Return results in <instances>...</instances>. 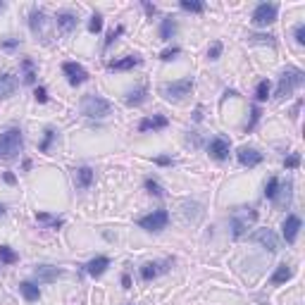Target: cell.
I'll return each mask as SVG.
<instances>
[{
	"label": "cell",
	"instance_id": "38",
	"mask_svg": "<svg viewBox=\"0 0 305 305\" xmlns=\"http://www.w3.org/2000/svg\"><path fill=\"white\" fill-rule=\"evenodd\" d=\"M219 55H222V43H219V41H215V43H212V48L208 50V57H210V60H217Z\"/></svg>",
	"mask_w": 305,
	"mask_h": 305
},
{
	"label": "cell",
	"instance_id": "35",
	"mask_svg": "<svg viewBox=\"0 0 305 305\" xmlns=\"http://www.w3.org/2000/svg\"><path fill=\"white\" fill-rule=\"evenodd\" d=\"M53 139H55V131L53 129H46V139H43V143H41V153H48V150H50Z\"/></svg>",
	"mask_w": 305,
	"mask_h": 305
},
{
	"label": "cell",
	"instance_id": "26",
	"mask_svg": "<svg viewBox=\"0 0 305 305\" xmlns=\"http://www.w3.org/2000/svg\"><path fill=\"white\" fill-rule=\"evenodd\" d=\"M29 19H31V31H33V33H39L41 29H43V19H46V15H43L41 10H31Z\"/></svg>",
	"mask_w": 305,
	"mask_h": 305
},
{
	"label": "cell",
	"instance_id": "27",
	"mask_svg": "<svg viewBox=\"0 0 305 305\" xmlns=\"http://www.w3.org/2000/svg\"><path fill=\"white\" fill-rule=\"evenodd\" d=\"M179 5H181V10H186V12H198V15L205 10V5L200 0H181Z\"/></svg>",
	"mask_w": 305,
	"mask_h": 305
},
{
	"label": "cell",
	"instance_id": "10",
	"mask_svg": "<svg viewBox=\"0 0 305 305\" xmlns=\"http://www.w3.org/2000/svg\"><path fill=\"white\" fill-rule=\"evenodd\" d=\"M284 239L286 243H293L298 239V231H300V217L298 215H289V217L284 219Z\"/></svg>",
	"mask_w": 305,
	"mask_h": 305
},
{
	"label": "cell",
	"instance_id": "21",
	"mask_svg": "<svg viewBox=\"0 0 305 305\" xmlns=\"http://www.w3.org/2000/svg\"><path fill=\"white\" fill-rule=\"evenodd\" d=\"M55 19H57V26H60L64 33H70L72 29L77 26V15H72V12H60Z\"/></svg>",
	"mask_w": 305,
	"mask_h": 305
},
{
	"label": "cell",
	"instance_id": "19",
	"mask_svg": "<svg viewBox=\"0 0 305 305\" xmlns=\"http://www.w3.org/2000/svg\"><path fill=\"white\" fill-rule=\"evenodd\" d=\"M291 277H293V269H291L286 262H282V265L274 269V274H272V279H269V284H274V286H279V284H284V282H289Z\"/></svg>",
	"mask_w": 305,
	"mask_h": 305
},
{
	"label": "cell",
	"instance_id": "47",
	"mask_svg": "<svg viewBox=\"0 0 305 305\" xmlns=\"http://www.w3.org/2000/svg\"><path fill=\"white\" fill-rule=\"evenodd\" d=\"M3 215H5V208H3V205H0V217H3Z\"/></svg>",
	"mask_w": 305,
	"mask_h": 305
},
{
	"label": "cell",
	"instance_id": "32",
	"mask_svg": "<svg viewBox=\"0 0 305 305\" xmlns=\"http://www.w3.org/2000/svg\"><path fill=\"white\" fill-rule=\"evenodd\" d=\"M100 29H103V17L100 15H93V17H91V22H88V31L98 33Z\"/></svg>",
	"mask_w": 305,
	"mask_h": 305
},
{
	"label": "cell",
	"instance_id": "36",
	"mask_svg": "<svg viewBox=\"0 0 305 305\" xmlns=\"http://www.w3.org/2000/svg\"><path fill=\"white\" fill-rule=\"evenodd\" d=\"M298 164H300V155H298V153H293V155H289L284 160V167H286V170H296Z\"/></svg>",
	"mask_w": 305,
	"mask_h": 305
},
{
	"label": "cell",
	"instance_id": "15",
	"mask_svg": "<svg viewBox=\"0 0 305 305\" xmlns=\"http://www.w3.org/2000/svg\"><path fill=\"white\" fill-rule=\"evenodd\" d=\"M167 265H170V262H146V265L141 267V277L146 282H150V279H155L157 274L167 272Z\"/></svg>",
	"mask_w": 305,
	"mask_h": 305
},
{
	"label": "cell",
	"instance_id": "13",
	"mask_svg": "<svg viewBox=\"0 0 305 305\" xmlns=\"http://www.w3.org/2000/svg\"><path fill=\"white\" fill-rule=\"evenodd\" d=\"M208 153H210L215 160H224V157L229 155V141L227 139H222V136L212 139L210 146H208Z\"/></svg>",
	"mask_w": 305,
	"mask_h": 305
},
{
	"label": "cell",
	"instance_id": "11",
	"mask_svg": "<svg viewBox=\"0 0 305 305\" xmlns=\"http://www.w3.org/2000/svg\"><path fill=\"white\" fill-rule=\"evenodd\" d=\"M60 274L62 272H60L57 267H50V265H39L36 269H33V277H36L41 284H53Z\"/></svg>",
	"mask_w": 305,
	"mask_h": 305
},
{
	"label": "cell",
	"instance_id": "17",
	"mask_svg": "<svg viewBox=\"0 0 305 305\" xmlns=\"http://www.w3.org/2000/svg\"><path fill=\"white\" fill-rule=\"evenodd\" d=\"M15 91H17V77L0 74V98H10Z\"/></svg>",
	"mask_w": 305,
	"mask_h": 305
},
{
	"label": "cell",
	"instance_id": "16",
	"mask_svg": "<svg viewBox=\"0 0 305 305\" xmlns=\"http://www.w3.org/2000/svg\"><path fill=\"white\" fill-rule=\"evenodd\" d=\"M108 267H110V260L105 258V255H98V258H93L86 265V272L91 274V277H100V274H105Z\"/></svg>",
	"mask_w": 305,
	"mask_h": 305
},
{
	"label": "cell",
	"instance_id": "40",
	"mask_svg": "<svg viewBox=\"0 0 305 305\" xmlns=\"http://www.w3.org/2000/svg\"><path fill=\"white\" fill-rule=\"evenodd\" d=\"M33 95H36V100H39V103H46L48 100V91L43 86L36 88V93H33Z\"/></svg>",
	"mask_w": 305,
	"mask_h": 305
},
{
	"label": "cell",
	"instance_id": "29",
	"mask_svg": "<svg viewBox=\"0 0 305 305\" xmlns=\"http://www.w3.org/2000/svg\"><path fill=\"white\" fill-rule=\"evenodd\" d=\"M22 67H24V81H26V84H33V81H36L33 62H31V60H22Z\"/></svg>",
	"mask_w": 305,
	"mask_h": 305
},
{
	"label": "cell",
	"instance_id": "22",
	"mask_svg": "<svg viewBox=\"0 0 305 305\" xmlns=\"http://www.w3.org/2000/svg\"><path fill=\"white\" fill-rule=\"evenodd\" d=\"M19 293H22L24 300H29V303H33V300H39V298H41L39 286H33L31 282H22V284H19Z\"/></svg>",
	"mask_w": 305,
	"mask_h": 305
},
{
	"label": "cell",
	"instance_id": "43",
	"mask_svg": "<svg viewBox=\"0 0 305 305\" xmlns=\"http://www.w3.org/2000/svg\"><path fill=\"white\" fill-rule=\"evenodd\" d=\"M122 284H124V289H129V286H131V279H129V274H124V277H122Z\"/></svg>",
	"mask_w": 305,
	"mask_h": 305
},
{
	"label": "cell",
	"instance_id": "41",
	"mask_svg": "<svg viewBox=\"0 0 305 305\" xmlns=\"http://www.w3.org/2000/svg\"><path fill=\"white\" fill-rule=\"evenodd\" d=\"M258 119H260V110L253 108V119H251V124H248V129H253V126L258 124Z\"/></svg>",
	"mask_w": 305,
	"mask_h": 305
},
{
	"label": "cell",
	"instance_id": "31",
	"mask_svg": "<svg viewBox=\"0 0 305 305\" xmlns=\"http://www.w3.org/2000/svg\"><path fill=\"white\" fill-rule=\"evenodd\" d=\"M253 43H267V46H277V41H274V36H269V33H253L251 36Z\"/></svg>",
	"mask_w": 305,
	"mask_h": 305
},
{
	"label": "cell",
	"instance_id": "7",
	"mask_svg": "<svg viewBox=\"0 0 305 305\" xmlns=\"http://www.w3.org/2000/svg\"><path fill=\"white\" fill-rule=\"evenodd\" d=\"M277 12H279V8H277L274 3H260L258 8L253 10V24L267 26V24L277 22Z\"/></svg>",
	"mask_w": 305,
	"mask_h": 305
},
{
	"label": "cell",
	"instance_id": "42",
	"mask_svg": "<svg viewBox=\"0 0 305 305\" xmlns=\"http://www.w3.org/2000/svg\"><path fill=\"white\" fill-rule=\"evenodd\" d=\"M143 8H146L148 15H155V12H157V8H155V5H150V3H143Z\"/></svg>",
	"mask_w": 305,
	"mask_h": 305
},
{
	"label": "cell",
	"instance_id": "28",
	"mask_svg": "<svg viewBox=\"0 0 305 305\" xmlns=\"http://www.w3.org/2000/svg\"><path fill=\"white\" fill-rule=\"evenodd\" d=\"M0 260L5 262V265H12L17 262V253L10 248V246H0Z\"/></svg>",
	"mask_w": 305,
	"mask_h": 305
},
{
	"label": "cell",
	"instance_id": "34",
	"mask_svg": "<svg viewBox=\"0 0 305 305\" xmlns=\"http://www.w3.org/2000/svg\"><path fill=\"white\" fill-rule=\"evenodd\" d=\"M179 53H181V48H167V50H162V53H160V60L170 62V60H174Z\"/></svg>",
	"mask_w": 305,
	"mask_h": 305
},
{
	"label": "cell",
	"instance_id": "3",
	"mask_svg": "<svg viewBox=\"0 0 305 305\" xmlns=\"http://www.w3.org/2000/svg\"><path fill=\"white\" fill-rule=\"evenodd\" d=\"M303 79L305 74L296 67H291V70H284V74L279 77V88H277V98H289L296 88L303 86Z\"/></svg>",
	"mask_w": 305,
	"mask_h": 305
},
{
	"label": "cell",
	"instance_id": "8",
	"mask_svg": "<svg viewBox=\"0 0 305 305\" xmlns=\"http://www.w3.org/2000/svg\"><path fill=\"white\" fill-rule=\"evenodd\" d=\"M251 241L260 243V246H262V248H267L269 253L279 251V239H277V234H274L272 229H258V231L251 236Z\"/></svg>",
	"mask_w": 305,
	"mask_h": 305
},
{
	"label": "cell",
	"instance_id": "9",
	"mask_svg": "<svg viewBox=\"0 0 305 305\" xmlns=\"http://www.w3.org/2000/svg\"><path fill=\"white\" fill-rule=\"evenodd\" d=\"M62 72H64V77H67V81H70L72 86H79V84H84V81L88 79V72L84 70L79 62H64Z\"/></svg>",
	"mask_w": 305,
	"mask_h": 305
},
{
	"label": "cell",
	"instance_id": "20",
	"mask_svg": "<svg viewBox=\"0 0 305 305\" xmlns=\"http://www.w3.org/2000/svg\"><path fill=\"white\" fill-rule=\"evenodd\" d=\"M74 181H77L79 188H88L91 181H93V170L91 167H79L77 174H74Z\"/></svg>",
	"mask_w": 305,
	"mask_h": 305
},
{
	"label": "cell",
	"instance_id": "30",
	"mask_svg": "<svg viewBox=\"0 0 305 305\" xmlns=\"http://www.w3.org/2000/svg\"><path fill=\"white\" fill-rule=\"evenodd\" d=\"M267 95H269V81L262 79L258 86H255V100H267Z\"/></svg>",
	"mask_w": 305,
	"mask_h": 305
},
{
	"label": "cell",
	"instance_id": "39",
	"mask_svg": "<svg viewBox=\"0 0 305 305\" xmlns=\"http://www.w3.org/2000/svg\"><path fill=\"white\" fill-rule=\"evenodd\" d=\"M122 31H124V26H117L115 31H110V33H108V41H105V48H108V46H112V41L117 39V36H119V33H122Z\"/></svg>",
	"mask_w": 305,
	"mask_h": 305
},
{
	"label": "cell",
	"instance_id": "12",
	"mask_svg": "<svg viewBox=\"0 0 305 305\" xmlns=\"http://www.w3.org/2000/svg\"><path fill=\"white\" fill-rule=\"evenodd\" d=\"M239 162H241L243 167H258V164L262 162V153L255 148H241L239 150Z\"/></svg>",
	"mask_w": 305,
	"mask_h": 305
},
{
	"label": "cell",
	"instance_id": "48",
	"mask_svg": "<svg viewBox=\"0 0 305 305\" xmlns=\"http://www.w3.org/2000/svg\"><path fill=\"white\" fill-rule=\"evenodd\" d=\"M3 8H5V3H0V10H3Z\"/></svg>",
	"mask_w": 305,
	"mask_h": 305
},
{
	"label": "cell",
	"instance_id": "5",
	"mask_svg": "<svg viewBox=\"0 0 305 305\" xmlns=\"http://www.w3.org/2000/svg\"><path fill=\"white\" fill-rule=\"evenodd\" d=\"M255 219H258V212L253 210V208H239V210H234V215H231V229H234L236 239L246 234L248 224L255 222Z\"/></svg>",
	"mask_w": 305,
	"mask_h": 305
},
{
	"label": "cell",
	"instance_id": "44",
	"mask_svg": "<svg viewBox=\"0 0 305 305\" xmlns=\"http://www.w3.org/2000/svg\"><path fill=\"white\" fill-rule=\"evenodd\" d=\"M155 162H157V164H170V162H172V160H170V157H157Z\"/></svg>",
	"mask_w": 305,
	"mask_h": 305
},
{
	"label": "cell",
	"instance_id": "23",
	"mask_svg": "<svg viewBox=\"0 0 305 305\" xmlns=\"http://www.w3.org/2000/svg\"><path fill=\"white\" fill-rule=\"evenodd\" d=\"M174 31H177V22H174L172 17H164L162 24H160V39L170 41L174 36Z\"/></svg>",
	"mask_w": 305,
	"mask_h": 305
},
{
	"label": "cell",
	"instance_id": "33",
	"mask_svg": "<svg viewBox=\"0 0 305 305\" xmlns=\"http://www.w3.org/2000/svg\"><path fill=\"white\" fill-rule=\"evenodd\" d=\"M146 188H148L153 196H162V193H164L162 186H160V184H157L155 179H146Z\"/></svg>",
	"mask_w": 305,
	"mask_h": 305
},
{
	"label": "cell",
	"instance_id": "25",
	"mask_svg": "<svg viewBox=\"0 0 305 305\" xmlns=\"http://www.w3.org/2000/svg\"><path fill=\"white\" fill-rule=\"evenodd\" d=\"M279 188H282V181L277 179V177H272V179L267 181V186H265V198H269V200H277V196H279Z\"/></svg>",
	"mask_w": 305,
	"mask_h": 305
},
{
	"label": "cell",
	"instance_id": "1",
	"mask_svg": "<svg viewBox=\"0 0 305 305\" xmlns=\"http://www.w3.org/2000/svg\"><path fill=\"white\" fill-rule=\"evenodd\" d=\"M112 112V105L110 100L100 98V95H84L81 98V115L88 119H105L110 117Z\"/></svg>",
	"mask_w": 305,
	"mask_h": 305
},
{
	"label": "cell",
	"instance_id": "18",
	"mask_svg": "<svg viewBox=\"0 0 305 305\" xmlns=\"http://www.w3.org/2000/svg\"><path fill=\"white\" fill-rule=\"evenodd\" d=\"M167 126V117H162V115H155V117L150 119H141V124H139V131H157V129H164Z\"/></svg>",
	"mask_w": 305,
	"mask_h": 305
},
{
	"label": "cell",
	"instance_id": "2",
	"mask_svg": "<svg viewBox=\"0 0 305 305\" xmlns=\"http://www.w3.org/2000/svg\"><path fill=\"white\" fill-rule=\"evenodd\" d=\"M24 148V139L19 129H8L0 133V160H15Z\"/></svg>",
	"mask_w": 305,
	"mask_h": 305
},
{
	"label": "cell",
	"instance_id": "24",
	"mask_svg": "<svg viewBox=\"0 0 305 305\" xmlns=\"http://www.w3.org/2000/svg\"><path fill=\"white\" fill-rule=\"evenodd\" d=\"M146 93H148L146 86L136 88V91H129V93H126V105H141V103L146 100Z\"/></svg>",
	"mask_w": 305,
	"mask_h": 305
},
{
	"label": "cell",
	"instance_id": "6",
	"mask_svg": "<svg viewBox=\"0 0 305 305\" xmlns=\"http://www.w3.org/2000/svg\"><path fill=\"white\" fill-rule=\"evenodd\" d=\"M167 222H170L167 210H155V212H150V215L139 219V227L146 229V231H162V229L167 227Z\"/></svg>",
	"mask_w": 305,
	"mask_h": 305
},
{
	"label": "cell",
	"instance_id": "45",
	"mask_svg": "<svg viewBox=\"0 0 305 305\" xmlns=\"http://www.w3.org/2000/svg\"><path fill=\"white\" fill-rule=\"evenodd\" d=\"M5 181H8V184H15V174H5Z\"/></svg>",
	"mask_w": 305,
	"mask_h": 305
},
{
	"label": "cell",
	"instance_id": "46",
	"mask_svg": "<svg viewBox=\"0 0 305 305\" xmlns=\"http://www.w3.org/2000/svg\"><path fill=\"white\" fill-rule=\"evenodd\" d=\"M3 46H5V48H15V46H17V41H5Z\"/></svg>",
	"mask_w": 305,
	"mask_h": 305
},
{
	"label": "cell",
	"instance_id": "37",
	"mask_svg": "<svg viewBox=\"0 0 305 305\" xmlns=\"http://www.w3.org/2000/svg\"><path fill=\"white\" fill-rule=\"evenodd\" d=\"M293 36H296V43H300V46L305 43V24L303 22H300L296 29H293Z\"/></svg>",
	"mask_w": 305,
	"mask_h": 305
},
{
	"label": "cell",
	"instance_id": "4",
	"mask_svg": "<svg viewBox=\"0 0 305 305\" xmlns=\"http://www.w3.org/2000/svg\"><path fill=\"white\" fill-rule=\"evenodd\" d=\"M191 88H193V79L184 77V79H179V81L162 84V86H160V93H162L167 100H181V98H186V95L191 93Z\"/></svg>",
	"mask_w": 305,
	"mask_h": 305
},
{
	"label": "cell",
	"instance_id": "14",
	"mask_svg": "<svg viewBox=\"0 0 305 305\" xmlns=\"http://www.w3.org/2000/svg\"><path fill=\"white\" fill-rule=\"evenodd\" d=\"M141 64V55H126V57H122V60H112V62L108 64L110 70H133V67H139Z\"/></svg>",
	"mask_w": 305,
	"mask_h": 305
}]
</instances>
